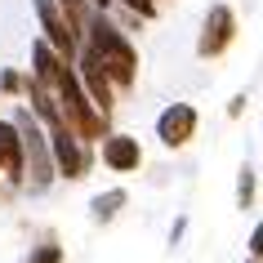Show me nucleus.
<instances>
[{
  "label": "nucleus",
  "mask_w": 263,
  "mask_h": 263,
  "mask_svg": "<svg viewBox=\"0 0 263 263\" xmlns=\"http://www.w3.org/2000/svg\"><path fill=\"white\" fill-rule=\"evenodd\" d=\"M49 147H54V161H58V174H63V179H85L89 165H94L89 143H85L67 121H54V125H49Z\"/></svg>",
  "instance_id": "3"
},
{
  "label": "nucleus",
  "mask_w": 263,
  "mask_h": 263,
  "mask_svg": "<svg viewBox=\"0 0 263 263\" xmlns=\"http://www.w3.org/2000/svg\"><path fill=\"white\" fill-rule=\"evenodd\" d=\"M196 125H201V111L192 103H170L156 116V139H161V147L179 152V147H187L196 139Z\"/></svg>",
  "instance_id": "5"
},
{
  "label": "nucleus",
  "mask_w": 263,
  "mask_h": 263,
  "mask_svg": "<svg viewBox=\"0 0 263 263\" xmlns=\"http://www.w3.org/2000/svg\"><path fill=\"white\" fill-rule=\"evenodd\" d=\"M250 254H254V259H263V223H254V228H250Z\"/></svg>",
  "instance_id": "17"
},
{
  "label": "nucleus",
  "mask_w": 263,
  "mask_h": 263,
  "mask_svg": "<svg viewBox=\"0 0 263 263\" xmlns=\"http://www.w3.org/2000/svg\"><path fill=\"white\" fill-rule=\"evenodd\" d=\"M31 9H36V23H41V36L54 45L63 58H76L81 54V36L71 31L67 14H63V5L58 0H31Z\"/></svg>",
  "instance_id": "6"
},
{
  "label": "nucleus",
  "mask_w": 263,
  "mask_h": 263,
  "mask_svg": "<svg viewBox=\"0 0 263 263\" xmlns=\"http://www.w3.org/2000/svg\"><path fill=\"white\" fill-rule=\"evenodd\" d=\"M103 165L116 170V174H134V170L143 165L139 139H129V134H107V139H103Z\"/></svg>",
  "instance_id": "9"
},
{
  "label": "nucleus",
  "mask_w": 263,
  "mask_h": 263,
  "mask_svg": "<svg viewBox=\"0 0 263 263\" xmlns=\"http://www.w3.org/2000/svg\"><path fill=\"white\" fill-rule=\"evenodd\" d=\"M125 205H129V192H125V187H107V192H98L94 201H89V219L94 223H111Z\"/></svg>",
  "instance_id": "11"
},
{
  "label": "nucleus",
  "mask_w": 263,
  "mask_h": 263,
  "mask_svg": "<svg viewBox=\"0 0 263 263\" xmlns=\"http://www.w3.org/2000/svg\"><path fill=\"white\" fill-rule=\"evenodd\" d=\"M58 5H63V14H67L71 31H76V36H85V27H89V14H94V5H89V0H58Z\"/></svg>",
  "instance_id": "12"
},
{
  "label": "nucleus",
  "mask_w": 263,
  "mask_h": 263,
  "mask_svg": "<svg viewBox=\"0 0 263 263\" xmlns=\"http://www.w3.org/2000/svg\"><path fill=\"white\" fill-rule=\"evenodd\" d=\"M183 228H187V219H183V214H179V219H174V228H170V246H179V236H183Z\"/></svg>",
  "instance_id": "18"
},
{
  "label": "nucleus",
  "mask_w": 263,
  "mask_h": 263,
  "mask_svg": "<svg viewBox=\"0 0 263 263\" xmlns=\"http://www.w3.org/2000/svg\"><path fill=\"white\" fill-rule=\"evenodd\" d=\"M89 5H94V9H107V14H111V5H116V0H89Z\"/></svg>",
  "instance_id": "19"
},
{
  "label": "nucleus",
  "mask_w": 263,
  "mask_h": 263,
  "mask_svg": "<svg viewBox=\"0 0 263 263\" xmlns=\"http://www.w3.org/2000/svg\"><path fill=\"white\" fill-rule=\"evenodd\" d=\"M236 205H241V210L254 205V165H250V161L236 170Z\"/></svg>",
  "instance_id": "13"
},
{
  "label": "nucleus",
  "mask_w": 263,
  "mask_h": 263,
  "mask_svg": "<svg viewBox=\"0 0 263 263\" xmlns=\"http://www.w3.org/2000/svg\"><path fill=\"white\" fill-rule=\"evenodd\" d=\"M246 263H263V259H254V254H250V259H246Z\"/></svg>",
  "instance_id": "20"
},
{
  "label": "nucleus",
  "mask_w": 263,
  "mask_h": 263,
  "mask_svg": "<svg viewBox=\"0 0 263 263\" xmlns=\"http://www.w3.org/2000/svg\"><path fill=\"white\" fill-rule=\"evenodd\" d=\"M236 41V14L232 5H210L205 9V23H201V36H196V54L201 58H219L228 54V45Z\"/></svg>",
  "instance_id": "4"
},
{
  "label": "nucleus",
  "mask_w": 263,
  "mask_h": 263,
  "mask_svg": "<svg viewBox=\"0 0 263 263\" xmlns=\"http://www.w3.org/2000/svg\"><path fill=\"white\" fill-rule=\"evenodd\" d=\"M27 174V147H23V129L18 121H0V179L23 183Z\"/></svg>",
  "instance_id": "8"
},
{
  "label": "nucleus",
  "mask_w": 263,
  "mask_h": 263,
  "mask_svg": "<svg viewBox=\"0 0 263 263\" xmlns=\"http://www.w3.org/2000/svg\"><path fill=\"white\" fill-rule=\"evenodd\" d=\"M67 63H71V58H63V54L54 49V45L45 41V36H41L36 45H31V76H36V81H45L49 89H58V81H63Z\"/></svg>",
  "instance_id": "10"
},
{
  "label": "nucleus",
  "mask_w": 263,
  "mask_h": 263,
  "mask_svg": "<svg viewBox=\"0 0 263 263\" xmlns=\"http://www.w3.org/2000/svg\"><path fill=\"white\" fill-rule=\"evenodd\" d=\"M27 263H63V246L49 236V241H41V246L31 250V259H27Z\"/></svg>",
  "instance_id": "14"
},
{
  "label": "nucleus",
  "mask_w": 263,
  "mask_h": 263,
  "mask_svg": "<svg viewBox=\"0 0 263 263\" xmlns=\"http://www.w3.org/2000/svg\"><path fill=\"white\" fill-rule=\"evenodd\" d=\"M81 45L103 63V71L111 76L116 89H129V85L139 81V49H134V41L111 23L107 9H94V14H89V27H85Z\"/></svg>",
  "instance_id": "1"
},
{
  "label": "nucleus",
  "mask_w": 263,
  "mask_h": 263,
  "mask_svg": "<svg viewBox=\"0 0 263 263\" xmlns=\"http://www.w3.org/2000/svg\"><path fill=\"white\" fill-rule=\"evenodd\" d=\"M23 76H18V71H0V89H5V94H18V89H23Z\"/></svg>",
  "instance_id": "16"
},
{
  "label": "nucleus",
  "mask_w": 263,
  "mask_h": 263,
  "mask_svg": "<svg viewBox=\"0 0 263 263\" xmlns=\"http://www.w3.org/2000/svg\"><path fill=\"white\" fill-rule=\"evenodd\" d=\"M116 5H121V9H129L134 18H143V23H147V18H156V0H116Z\"/></svg>",
  "instance_id": "15"
},
{
  "label": "nucleus",
  "mask_w": 263,
  "mask_h": 263,
  "mask_svg": "<svg viewBox=\"0 0 263 263\" xmlns=\"http://www.w3.org/2000/svg\"><path fill=\"white\" fill-rule=\"evenodd\" d=\"M71 63H76V71H81V81H85V89H89V98L98 103V111H107V116H111V107H116V85H111V76L103 71V63H98L85 45H81V54L71 58Z\"/></svg>",
  "instance_id": "7"
},
{
  "label": "nucleus",
  "mask_w": 263,
  "mask_h": 263,
  "mask_svg": "<svg viewBox=\"0 0 263 263\" xmlns=\"http://www.w3.org/2000/svg\"><path fill=\"white\" fill-rule=\"evenodd\" d=\"M18 129H23V147H27V174H31V187H49V179H58V161H54V147H49V134L36 125V111H18L14 116Z\"/></svg>",
  "instance_id": "2"
}]
</instances>
